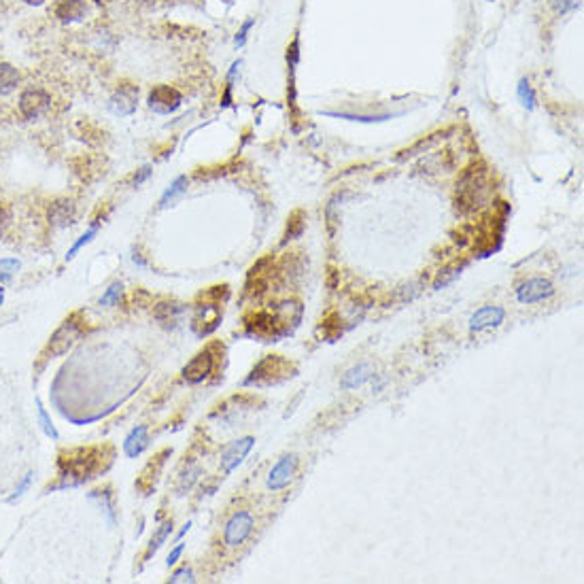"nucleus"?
Masks as SVG:
<instances>
[{"label": "nucleus", "mask_w": 584, "mask_h": 584, "mask_svg": "<svg viewBox=\"0 0 584 584\" xmlns=\"http://www.w3.org/2000/svg\"><path fill=\"white\" fill-rule=\"evenodd\" d=\"M374 379V368L370 366V363H357V366H353L351 370L344 372L342 381H340V387L344 391H353V389H359L363 387L366 383H370Z\"/></svg>", "instance_id": "nucleus-19"}, {"label": "nucleus", "mask_w": 584, "mask_h": 584, "mask_svg": "<svg viewBox=\"0 0 584 584\" xmlns=\"http://www.w3.org/2000/svg\"><path fill=\"white\" fill-rule=\"evenodd\" d=\"M187 189V177H177L172 183H170V187L164 191V196H162V200H160V208H166L177 196H181L183 191Z\"/></svg>", "instance_id": "nucleus-25"}, {"label": "nucleus", "mask_w": 584, "mask_h": 584, "mask_svg": "<svg viewBox=\"0 0 584 584\" xmlns=\"http://www.w3.org/2000/svg\"><path fill=\"white\" fill-rule=\"evenodd\" d=\"M172 534V521H166L164 525H160V529L156 531V536L151 538V542H149V546H147V550H144V561H149L160 548H162V544L168 540V536Z\"/></svg>", "instance_id": "nucleus-24"}, {"label": "nucleus", "mask_w": 584, "mask_h": 584, "mask_svg": "<svg viewBox=\"0 0 584 584\" xmlns=\"http://www.w3.org/2000/svg\"><path fill=\"white\" fill-rule=\"evenodd\" d=\"M3 300H5V289H3V285H0V304H3Z\"/></svg>", "instance_id": "nucleus-42"}, {"label": "nucleus", "mask_w": 584, "mask_h": 584, "mask_svg": "<svg viewBox=\"0 0 584 584\" xmlns=\"http://www.w3.org/2000/svg\"><path fill=\"white\" fill-rule=\"evenodd\" d=\"M123 296V285L121 283H113L100 298V306H117L121 302Z\"/></svg>", "instance_id": "nucleus-28"}, {"label": "nucleus", "mask_w": 584, "mask_h": 584, "mask_svg": "<svg viewBox=\"0 0 584 584\" xmlns=\"http://www.w3.org/2000/svg\"><path fill=\"white\" fill-rule=\"evenodd\" d=\"M47 219L53 228H68L75 224L77 219V206L68 198H60L55 202H51L49 210H47Z\"/></svg>", "instance_id": "nucleus-16"}, {"label": "nucleus", "mask_w": 584, "mask_h": 584, "mask_svg": "<svg viewBox=\"0 0 584 584\" xmlns=\"http://www.w3.org/2000/svg\"><path fill=\"white\" fill-rule=\"evenodd\" d=\"M149 177H151V166H142V168L136 172V177H134V187L142 185V183L147 181Z\"/></svg>", "instance_id": "nucleus-37"}, {"label": "nucleus", "mask_w": 584, "mask_h": 584, "mask_svg": "<svg viewBox=\"0 0 584 584\" xmlns=\"http://www.w3.org/2000/svg\"><path fill=\"white\" fill-rule=\"evenodd\" d=\"M168 582H172V584H179V582H196V578H193V571H191L189 567H181V569H177V571L170 576Z\"/></svg>", "instance_id": "nucleus-33"}, {"label": "nucleus", "mask_w": 584, "mask_h": 584, "mask_svg": "<svg viewBox=\"0 0 584 584\" xmlns=\"http://www.w3.org/2000/svg\"><path fill=\"white\" fill-rule=\"evenodd\" d=\"M555 294V285L548 278H529L525 283L519 285L517 289V300L521 304H536V302H544Z\"/></svg>", "instance_id": "nucleus-9"}, {"label": "nucleus", "mask_w": 584, "mask_h": 584, "mask_svg": "<svg viewBox=\"0 0 584 584\" xmlns=\"http://www.w3.org/2000/svg\"><path fill=\"white\" fill-rule=\"evenodd\" d=\"M183 550H185V544H177V546H175V550H172V552L168 555V559H166V565H168V567H172V565H175V563H177V561L181 559Z\"/></svg>", "instance_id": "nucleus-38"}, {"label": "nucleus", "mask_w": 584, "mask_h": 584, "mask_svg": "<svg viewBox=\"0 0 584 584\" xmlns=\"http://www.w3.org/2000/svg\"><path fill=\"white\" fill-rule=\"evenodd\" d=\"M296 470H298V457L296 455H283L268 474V489L270 491L285 489L291 480H294Z\"/></svg>", "instance_id": "nucleus-13"}, {"label": "nucleus", "mask_w": 584, "mask_h": 584, "mask_svg": "<svg viewBox=\"0 0 584 584\" xmlns=\"http://www.w3.org/2000/svg\"><path fill=\"white\" fill-rule=\"evenodd\" d=\"M83 334V321H81V315L75 313V315H70L57 330L55 334L51 336L49 344H47V357H60L64 355L72 344H75L79 340V336Z\"/></svg>", "instance_id": "nucleus-6"}, {"label": "nucleus", "mask_w": 584, "mask_h": 584, "mask_svg": "<svg viewBox=\"0 0 584 584\" xmlns=\"http://www.w3.org/2000/svg\"><path fill=\"white\" fill-rule=\"evenodd\" d=\"M222 294H228V287H212L206 296H202L206 302L196 306V315L191 321V330L196 332V336L204 338L208 334H212L219 323H222L224 317V302H222Z\"/></svg>", "instance_id": "nucleus-4"}, {"label": "nucleus", "mask_w": 584, "mask_h": 584, "mask_svg": "<svg viewBox=\"0 0 584 584\" xmlns=\"http://www.w3.org/2000/svg\"><path fill=\"white\" fill-rule=\"evenodd\" d=\"M466 268V264H461V266H453V268H444L440 274L435 276V280H433V289H444V287H449L453 280H457L459 276H461V270Z\"/></svg>", "instance_id": "nucleus-26"}, {"label": "nucleus", "mask_w": 584, "mask_h": 584, "mask_svg": "<svg viewBox=\"0 0 584 584\" xmlns=\"http://www.w3.org/2000/svg\"><path fill=\"white\" fill-rule=\"evenodd\" d=\"M20 268H22V264H20L18 259H13V257H9V259H0V280H3V283L11 280V278H13V274H15Z\"/></svg>", "instance_id": "nucleus-32"}, {"label": "nucleus", "mask_w": 584, "mask_h": 584, "mask_svg": "<svg viewBox=\"0 0 584 584\" xmlns=\"http://www.w3.org/2000/svg\"><path fill=\"white\" fill-rule=\"evenodd\" d=\"M30 480H32V472H30V474H26V476H24V480H22V482H20V487H18V489H15V493H13V495H11V497H9V501H11V503H13V501H15V499H20V497H22V495H24V493H26V489H28V487H30Z\"/></svg>", "instance_id": "nucleus-36"}, {"label": "nucleus", "mask_w": 584, "mask_h": 584, "mask_svg": "<svg viewBox=\"0 0 584 584\" xmlns=\"http://www.w3.org/2000/svg\"><path fill=\"white\" fill-rule=\"evenodd\" d=\"M185 311H187V306L185 304H177V302H162V304H158L156 306V319L160 321V323H164V325H168V323H175L179 317H183L185 315Z\"/></svg>", "instance_id": "nucleus-22"}, {"label": "nucleus", "mask_w": 584, "mask_h": 584, "mask_svg": "<svg viewBox=\"0 0 584 584\" xmlns=\"http://www.w3.org/2000/svg\"><path fill=\"white\" fill-rule=\"evenodd\" d=\"M136 107H138V88L132 83H121L109 98V111L119 117L132 115Z\"/></svg>", "instance_id": "nucleus-12"}, {"label": "nucleus", "mask_w": 584, "mask_h": 584, "mask_svg": "<svg viewBox=\"0 0 584 584\" xmlns=\"http://www.w3.org/2000/svg\"><path fill=\"white\" fill-rule=\"evenodd\" d=\"M298 306V302H285L274 306V311H253L245 317V330L249 336H255L264 342H276L291 332L289 323L294 327L298 325L300 317H291V311Z\"/></svg>", "instance_id": "nucleus-1"}, {"label": "nucleus", "mask_w": 584, "mask_h": 584, "mask_svg": "<svg viewBox=\"0 0 584 584\" xmlns=\"http://www.w3.org/2000/svg\"><path fill=\"white\" fill-rule=\"evenodd\" d=\"M519 98H521V102H523V107H525L527 111H531V109L536 107V94H534V90H531L529 79H521V81H519Z\"/></svg>", "instance_id": "nucleus-29"}, {"label": "nucleus", "mask_w": 584, "mask_h": 584, "mask_svg": "<svg viewBox=\"0 0 584 584\" xmlns=\"http://www.w3.org/2000/svg\"><path fill=\"white\" fill-rule=\"evenodd\" d=\"M289 363L285 361V359H280L278 355H268V357H264L257 366L251 370V374L243 381V385L245 387H264V385H274V383H278V381H283V379H287V376H291L289 374Z\"/></svg>", "instance_id": "nucleus-5"}, {"label": "nucleus", "mask_w": 584, "mask_h": 584, "mask_svg": "<svg viewBox=\"0 0 584 584\" xmlns=\"http://www.w3.org/2000/svg\"><path fill=\"white\" fill-rule=\"evenodd\" d=\"M251 531H253V517H251V512L243 510V512H236V515L228 521L226 531H224V540H226L228 546L236 548V546H240V544L247 542V538L251 536Z\"/></svg>", "instance_id": "nucleus-11"}, {"label": "nucleus", "mask_w": 584, "mask_h": 584, "mask_svg": "<svg viewBox=\"0 0 584 584\" xmlns=\"http://www.w3.org/2000/svg\"><path fill=\"white\" fill-rule=\"evenodd\" d=\"M306 228V222H304V212L302 210H296V212H291V217L287 219V232H285V238H283V245L289 243V240H296L302 236Z\"/></svg>", "instance_id": "nucleus-23"}, {"label": "nucleus", "mask_w": 584, "mask_h": 584, "mask_svg": "<svg viewBox=\"0 0 584 584\" xmlns=\"http://www.w3.org/2000/svg\"><path fill=\"white\" fill-rule=\"evenodd\" d=\"M18 107H20V113L24 115V119L28 121H34L43 115L49 113L51 109V94L43 88H28L20 94V100H18Z\"/></svg>", "instance_id": "nucleus-7"}, {"label": "nucleus", "mask_w": 584, "mask_h": 584, "mask_svg": "<svg viewBox=\"0 0 584 584\" xmlns=\"http://www.w3.org/2000/svg\"><path fill=\"white\" fill-rule=\"evenodd\" d=\"M189 529H191V523L183 525V529H181V531H179V536H177V540H181V538H183V536H185V534H187Z\"/></svg>", "instance_id": "nucleus-40"}, {"label": "nucleus", "mask_w": 584, "mask_h": 584, "mask_svg": "<svg viewBox=\"0 0 584 584\" xmlns=\"http://www.w3.org/2000/svg\"><path fill=\"white\" fill-rule=\"evenodd\" d=\"M36 408H39V423H41L43 431H45L49 437H53V440H57V429H55V425L51 423V419H49L47 410H45V408H43V404H41V400H36Z\"/></svg>", "instance_id": "nucleus-31"}, {"label": "nucleus", "mask_w": 584, "mask_h": 584, "mask_svg": "<svg viewBox=\"0 0 584 584\" xmlns=\"http://www.w3.org/2000/svg\"><path fill=\"white\" fill-rule=\"evenodd\" d=\"M96 234H98V228H96V226H94V228H90V230H88V232H86V234H83V236H81L75 245L70 247V251L66 253V262H70V259L75 257V255H77V253H79L86 245H90V243L94 240V236H96Z\"/></svg>", "instance_id": "nucleus-30"}, {"label": "nucleus", "mask_w": 584, "mask_h": 584, "mask_svg": "<svg viewBox=\"0 0 584 584\" xmlns=\"http://www.w3.org/2000/svg\"><path fill=\"white\" fill-rule=\"evenodd\" d=\"M503 317H505V311L501 306H482L470 317V330L482 332V330L497 327L503 323Z\"/></svg>", "instance_id": "nucleus-17"}, {"label": "nucleus", "mask_w": 584, "mask_h": 584, "mask_svg": "<svg viewBox=\"0 0 584 584\" xmlns=\"http://www.w3.org/2000/svg\"><path fill=\"white\" fill-rule=\"evenodd\" d=\"M255 26V20H247L245 24H243V28L236 32V39H234V45L236 47H243L245 45V41H247V36H249V30Z\"/></svg>", "instance_id": "nucleus-34"}, {"label": "nucleus", "mask_w": 584, "mask_h": 584, "mask_svg": "<svg viewBox=\"0 0 584 584\" xmlns=\"http://www.w3.org/2000/svg\"><path fill=\"white\" fill-rule=\"evenodd\" d=\"M9 224H11V212H9L7 206L0 204V240H3V236H5V232H7V228H9Z\"/></svg>", "instance_id": "nucleus-35"}, {"label": "nucleus", "mask_w": 584, "mask_h": 584, "mask_svg": "<svg viewBox=\"0 0 584 584\" xmlns=\"http://www.w3.org/2000/svg\"><path fill=\"white\" fill-rule=\"evenodd\" d=\"M22 3H26L30 7H41V5H45V0H22Z\"/></svg>", "instance_id": "nucleus-39"}, {"label": "nucleus", "mask_w": 584, "mask_h": 584, "mask_svg": "<svg viewBox=\"0 0 584 584\" xmlns=\"http://www.w3.org/2000/svg\"><path fill=\"white\" fill-rule=\"evenodd\" d=\"M212 368H215V355H212L210 348H204L187 363L181 374L189 385H200L210 376Z\"/></svg>", "instance_id": "nucleus-10"}, {"label": "nucleus", "mask_w": 584, "mask_h": 584, "mask_svg": "<svg viewBox=\"0 0 584 584\" xmlns=\"http://www.w3.org/2000/svg\"><path fill=\"white\" fill-rule=\"evenodd\" d=\"M147 442H149V427L147 425H138L134 427L128 437H125V442H123V453L128 457H138L144 449H147Z\"/></svg>", "instance_id": "nucleus-20"}, {"label": "nucleus", "mask_w": 584, "mask_h": 584, "mask_svg": "<svg viewBox=\"0 0 584 584\" xmlns=\"http://www.w3.org/2000/svg\"><path fill=\"white\" fill-rule=\"evenodd\" d=\"M493 196L489 170L482 162L468 166L457 181V208L461 212H476Z\"/></svg>", "instance_id": "nucleus-3"}, {"label": "nucleus", "mask_w": 584, "mask_h": 584, "mask_svg": "<svg viewBox=\"0 0 584 584\" xmlns=\"http://www.w3.org/2000/svg\"><path fill=\"white\" fill-rule=\"evenodd\" d=\"M149 109L158 115H170L183 104V96L172 86H158L149 92Z\"/></svg>", "instance_id": "nucleus-8"}, {"label": "nucleus", "mask_w": 584, "mask_h": 584, "mask_svg": "<svg viewBox=\"0 0 584 584\" xmlns=\"http://www.w3.org/2000/svg\"><path fill=\"white\" fill-rule=\"evenodd\" d=\"M166 457H170V449H164L160 455L154 457V461H149L147 466H144L140 478L136 480V487H138L144 495H147V493L156 487V480H158V476H160V472H162V468H164V463H166Z\"/></svg>", "instance_id": "nucleus-18"}, {"label": "nucleus", "mask_w": 584, "mask_h": 584, "mask_svg": "<svg viewBox=\"0 0 584 584\" xmlns=\"http://www.w3.org/2000/svg\"><path fill=\"white\" fill-rule=\"evenodd\" d=\"M88 13H90L88 0H55L53 5V15L62 24L83 22Z\"/></svg>", "instance_id": "nucleus-15"}, {"label": "nucleus", "mask_w": 584, "mask_h": 584, "mask_svg": "<svg viewBox=\"0 0 584 584\" xmlns=\"http://www.w3.org/2000/svg\"><path fill=\"white\" fill-rule=\"evenodd\" d=\"M385 383H387V379H381V381H376V383H374V391H381Z\"/></svg>", "instance_id": "nucleus-41"}, {"label": "nucleus", "mask_w": 584, "mask_h": 584, "mask_svg": "<svg viewBox=\"0 0 584 584\" xmlns=\"http://www.w3.org/2000/svg\"><path fill=\"white\" fill-rule=\"evenodd\" d=\"M20 70L9 62H0V96H11L20 88Z\"/></svg>", "instance_id": "nucleus-21"}, {"label": "nucleus", "mask_w": 584, "mask_h": 584, "mask_svg": "<svg viewBox=\"0 0 584 584\" xmlns=\"http://www.w3.org/2000/svg\"><path fill=\"white\" fill-rule=\"evenodd\" d=\"M102 459L104 453L100 447H88V449H75L60 455V476L62 482L57 484V489H66V487H77L90 478H94L96 472H100L102 468Z\"/></svg>", "instance_id": "nucleus-2"}, {"label": "nucleus", "mask_w": 584, "mask_h": 584, "mask_svg": "<svg viewBox=\"0 0 584 584\" xmlns=\"http://www.w3.org/2000/svg\"><path fill=\"white\" fill-rule=\"evenodd\" d=\"M200 474H202V468L198 466V463H193L191 468H187V472H183L181 474V480H179V495H185L191 487H193V482L200 478Z\"/></svg>", "instance_id": "nucleus-27"}, {"label": "nucleus", "mask_w": 584, "mask_h": 584, "mask_svg": "<svg viewBox=\"0 0 584 584\" xmlns=\"http://www.w3.org/2000/svg\"><path fill=\"white\" fill-rule=\"evenodd\" d=\"M253 444H255V437L253 435H245V437H240V440L232 442L222 453V470H224V474H232L245 461V457L249 455Z\"/></svg>", "instance_id": "nucleus-14"}]
</instances>
